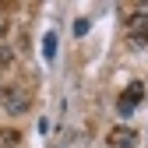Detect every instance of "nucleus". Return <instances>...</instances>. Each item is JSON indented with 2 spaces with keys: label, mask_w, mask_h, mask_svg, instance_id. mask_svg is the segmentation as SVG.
Returning a JSON list of instances; mask_svg holds the SVG:
<instances>
[{
  "label": "nucleus",
  "mask_w": 148,
  "mask_h": 148,
  "mask_svg": "<svg viewBox=\"0 0 148 148\" xmlns=\"http://www.w3.org/2000/svg\"><path fill=\"white\" fill-rule=\"evenodd\" d=\"M0 99H4V109H7V113H25V109H28V92L18 88V85L4 88V92H0Z\"/></svg>",
  "instance_id": "nucleus-1"
},
{
  "label": "nucleus",
  "mask_w": 148,
  "mask_h": 148,
  "mask_svg": "<svg viewBox=\"0 0 148 148\" xmlns=\"http://www.w3.org/2000/svg\"><path fill=\"white\" fill-rule=\"evenodd\" d=\"M127 35H131L134 46H145V42H148V11H145V7L127 21Z\"/></svg>",
  "instance_id": "nucleus-2"
},
{
  "label": "nucleus",
  "mask_w": 148,
  "mask_h": 148,
  "mask_svg": "<svg viewBox=\"0 0 148 148\" xmlns=\"http://www.w3.org/2000/svg\"><path fill=\"white\" fill-rule=\"evenodd\" d=\"M141 95H145V85H141V81L127 85V92L116 99V109H120V116H131V113H134V106L141 102Z\"/></svg>",
  "instance_id": "nucleus-3"
},
{
  "label": "nucleus",
  "mask_w": 148,
  "mask_h": 148,
  "mask_svg": "<svg viewBox=\"0 0 148 148\" xmlns=\"http://www.w3.org/2000/svg\"><path fill=\"white\" fill-rule=\"evenodd\" d=\"M138 145V131L131 127H113L109 131V148H134Z\"/></svg>",
  "instance_id": "nucleus-4"
},
{
  "label": "nucleus",
  "mask_w": 148,
  "mask_h": 148,
  "mask_svg": "<svg viewBox=\"0 0 148 148\" xmlns=\"http://www.w3.org/2000/svg\"><path fill=\"white\" fill-rule=\"evenodd\" d=\"M42 57L53 64V60H57V32H46L42 35Z\"/></svg>",
  "instance_id": "nucleus-5"
},
{
  "label": "nucleus",
  "mask_w": 148,
  "mask_h": 148,
  "mask_svg": "<svg viewBox=\"0 0 148 148\" xmlns=\"http://www.w3.org/2000/svg\"><path fill=\"white\" fill-rule=\"evenodd\" d=\"M21 134L14 131V127H0V148H18Z\"/></svg>",
  "instance_id": "nucleus-6"
},
{
  "label": "nucleus",
  "mask_w": 148,
  "mask_h": 148,
  "mask_svg": "<svg viewBox=\"0 0 148 148\" xmlns=\"http://www.w3.org/2000/svg\"><path fill=\"white\" fill-rule=\"evenodd\" d=\"M14 64V53L7 49V46H0V71H4V67H11Z\"/></svg>",
  "instance_id": "nucleus-7"
},
{
  "label": "nucleus",
  "mask_w": 148,
  "mask_h": 148,
  "mask_svg": "<svg viewBox=\"0 0 148 148\" xmlns=\"http://www.w3.org/2000/svg\"><path fill=\"white\" fill-rule=\"evenodd\" d=\"M88 32V18H78V21H74V35H85Z\"/></svg>",
  "instance_id": "nucleus-8"
},
{
  "label": "nucleus",
  "mask_w": 148,
  "mask_h": 148,
  "mask_svg": "<svg viewBox=\"0 0 148 148\" xmlns=\"http://www.w3.org/2000/svg\"><path fill=\"white\" fill-rule=\"evenodd\" d=\"M4 32H7V25H4V21H0V39H4Z\"/></svg>",
  "instance_id": "nucleus-9"
}]
</instances>
